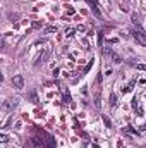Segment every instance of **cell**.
<instances>
[{
	"instance_id": "10",
	"label": "cell",
	"mask_w": 146,
	"mask_h": 148,
	"mask_svg": "<svg viewBox=\"0 0 146 148\" xmlns=\"http://www.w3.org/2000/svg\"><path fill=\"white\" fill-rule=\"evenodd\" d=\"M74 33H76V29H74V28H67V29H65V36H67V38L74 36Z\"/></svg>"
},
{
	"instance_id": "9",
	"label": "cell",
	"mask_w": 146,
	"mask_h": 148,
	"mask_svg": "<svg viewBox=\"0 0 146 148\" xmlns=\"http://www.w3.org/2000/svg\"><path fill=\"white\" fill-rule=\"evenodd\" d=\"M132 23L136 24V26H141V17H139V14H132Z\"/></svg>"
},
{
	"instance_id": "15",
	"label": "cell",
	"mask_w": 146,
	"mask_h": 148,
	"mask_svg": "<svg viewBox=\"0 0 146 148\" xmlns=\"http://www.w3.org/2000/svg\"><path fill=\"white\" fill-rule=\"evenodd\" d=\"M55 29H57L55 26H50V28H46V31H48V33H52V31H55Z\"/></svg>"
},
{
	"instance_id": "6",
	"label": "cell",
	"mask_w": 146,
	"mask_h": 148,
	"mask_svg": "<svg viewBox=\"0 0 146 148\" xmlns=\"http://www.w3.org/2000/svg\"><path fill=\"white\" fill-rule=\"evenodd\" d=\"M88 3H89V7H91L93 14H96V16H102V12H100V7H98V2H96V0H88Z\"/></svg>"
},
{
	"instance_id": "1",
	"label": "cell",
	"mask_w": 146,
	"mask_h": 148,
	"mask_svg": "<svg viewBox=\"0 0 146 148\" xmlns=\"http://www.w3.org/2000/svg\"><path fill=\"white\" fill-rule=\"evenodd\" d=\"M132 36H134V40H136L139 45L146 47V31L141 28V26H136V28H134V31H132Z\"/></svg>"
},
{
	"instance_id": "8",
	"label": "cell",
	"mask_w": 146,
	"mask_h": 148,
	"mask_svg": "<svg viewBox=\"0 0 146 148\" xmlns=\"http://www.w3.org/2000/svg\"><path fill=\"white\" fill-rule=\"evenodd\" d=\"M134 84H136V81L132 79V81H131V83H129V84H127L126 88H122V93H129V91H132V88H134Z\"/></svg>"
},
{
	"instance_id": "16",
	"label": "cell",
	"mask_w": 146,
	"mask_h": 148,
	"mask_svg": "<svg viewBox=\"0 0 146 148\" xmlns=\"http://www.w3.org/2000/svg\"><path fill=\"white\" fill-rule=\"evenodd\" d=\"M113 60H115V62H117V64H119V62H120V57H119V55H115V53H113Z\"/></svg>"
},
{
	"instance_id": "4",
	"label": "cell",
	"mask_w": 146,
	"mask_h": 148,
	"mask_svg": "<svg viewBox=\"0 0 146 148\" xmlns=\"http://www.w3.org/2000/svg\"><path fill=\"white\" fill-rule=\"evenodd\" d=\"M12 86H14L16 90H23V88H24V77H23L21 74L14 76V77H12Z\"/></svg>"
},
{
	"instance_id": "3",
	"label": "cell",
	"mask_w": 146,
	"mask_h": 148,
	"mask_svg": "<svg viewBox=\"0 0 146 148\" xmlns=\"http://www.w3.org/2000/svg\"><path fill=\"white\" fill-rule=\"evenodd\" d=\"M38 134H41L43 136V140H45V147L46 148H55V138L52 136V134H48V133H45V131H41V129H38Z\"/></svg>"
},
{
	"instance_id": "13",
	"label": "cell",
	"mask_w": 146,
	"mask_h": 148,
	"mask_svg": "<svg viewBox=\"0 0 146 148\" xmlns=\"http://www.w3.org/2000/svg\"><path fill=\"white\" fill-rule=\"evenodd\" d=\"M103 122H105V126H107V127H112V122L107 119V115H103Z\"/></svg>"
},
{
	"instance_id": "2",
	"label": "cell",
	"mask_w": 146,
	"mask_h": 148,
	"mask_svg": "<svg viewBox=\"0 0 146 148\" xmlns=\"http://www.w3.org/2000/svg\"><path fill=\"white\" fill-rule=\"evenodd\" d=\"M29 147L31 148H46L45 147V140L41 134H35L29 138Z\"/></svg>"
},
{
	"instance_id": "11",
	"label": "cell",
	"mask_w": 146,
	"mask_h": 148,
	"mask_svg": "<svg viewBox=\"0 0 146 148\" xmlns=\"http://www.w3.org/2000/svg\"><path fill=\"white\" fill-rule=\"evenodd\" d=\"M115 103H117V97L112 93V95H110V105H112V107H115Z\"/></svg>"
},
{
	"instance_id": "5",
	"label": "cell",
	"mask_w": 146,
	"mask_h": 148,
	"mask_svg": "<svg viewBox=\"0 0 146 148\" xmlns=\"http://www.w3.org/2000/svg\"><path fill=\"white\" fill-rule=\"evenodd\" d=\"M3 110H12V109H16L17 107V100L16 98H9V100H5L3 102Z\"/></svg>"
},
{
	"instance_id": "14",
	"label": "cell",
	"mask_w": 146,
	"mask_h": 148,
	"mask_svg": "<svg viewBox=\"0 0 146 148\" xmlns=\"http://www.w3.org/2000/svg\"><path fill=\"white\" fill-rule=\"evenodd\" d=\"M126 131H127V133H131V134H138V131H134L132 127H126Z\"/></svg>"
},
{
	"instance_id": "7",
	"label": "cell",
	"mask_w": 146,
	"mask_h": 148,
	"mask_svg": "<svg viewBox=\"0 0 146 148\" xmlns=\"http://www.w3.org/2000/svg\"><path fill=\"white\" fill-rule=\"evenodd\" d=\"M48 55H50V50L46 48V50H45V52H43V53H41V55L38 57V60H36V66H38V64H40V62H45V59H46Z\"/></svg>"
},
{
	"instance_id": "17",
	"label": "cell",
	"mask_w": 146,
	"mask_h": 148,
	"mask_svg": "<svg viewBox=\"0 0 146 148\" xmlns=\"http://www.w3.org/2000/svg\"><path fill=\"white\" fill-rule=\"evenodd\" d=\"M93 148H100V147H98V145H93Z\"/></svg>"
},
{
	"instance_id": "12",
	"label": "cell",
	"mask_w": 146,
	"mask_h": 148,
	"mask_svg": "<svg viewBox=\"0 0 146 148\" xmlns=\"http://www.w3.org/2000/svg\"><path fill=\"white\" fill-rule=\"evenodd\" d=\"M7 140H9V136H7L5 133H2V134H0V141H2V143H5Z\"/></svg>"
}]
</instances>
